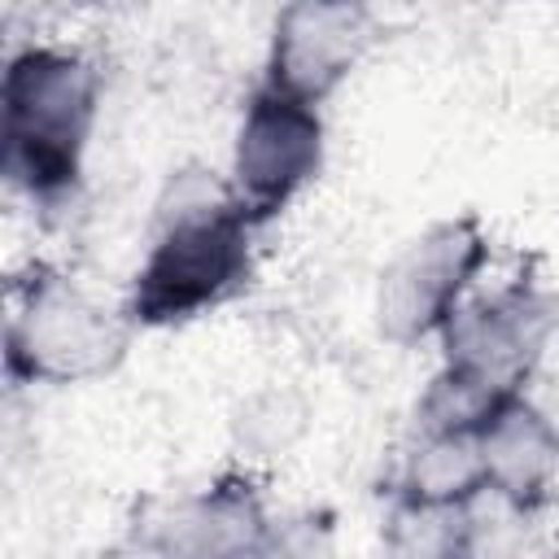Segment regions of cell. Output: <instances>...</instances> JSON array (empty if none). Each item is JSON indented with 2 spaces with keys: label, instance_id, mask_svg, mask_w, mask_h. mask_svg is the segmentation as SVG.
Instances as JSON below:
<instances>
[{
  "label": "cell",
  "instance_id": "6da1fadb",
  "mask_svg": "<svg viewBox=\"0 0 559 559\" xmlns=\"http://www.w3.org/2000/svg\"><path fill=\"white\" fill-rule=\"evenodd\" d=\"M253 231L227 175L201 162L170 170L122 306L131 323L166 328L231 301L253 275Z\"/></svg>",
  "mask_w": 559,
  "mask_h": 559
},
{
  "label": "cell",
  "instance_id": "7a4b0ae2",
  "mask_svg": "<svg viewBox=\"0 0 559 559\" xmlns=\"http://www.w3.org/2000/svg\"><path fill=\"white\" fill-rule=\"evenodd\" d=\"M4 175L31 201L66 197L100 114V66L79 48L26 44L4 61Z\"/></svg>",
  "mask_w": 559,
  "mask_h": 559
},
{
  "label": "cell",
  "instance_id": "3957f363",
  "mask_svg": "<svg viewBox=\"0 0 559 559\" xmlns=\"http://www.w3.org/2000/svg\"><path fill=\"white\" fill-rule=\"evenodd\" d=\"M131 314L109 310L70 275L35 271L13 288L4 371L22 384H87L109 376L131 345Z\"/></svg>",
  "mask_w": 559,
  "mask_h": 559
},
{
  "label": "cell",
  "instance_id": "277c9868",
  "mask_svg": "<svg viewBox=\"0 0 559 559\" xmlns=\"http://www.w3.org/2000/svg\"><path fill=\"white\" fill-rule=\"evenodd\" d=\"M489 262V236L480 214H454L411 236L376 280V328L389 345H419L441 336L454 310L472 297L480 266Z\"/></svg>",
  "mask_w": 559,
  "mask_h": 559
},
{
  "label": "cell",
  "instance_id": "5b68a950",
  "mask_svg": "<svg viewBox=\"0 0 559 559\" xmlns=\"http://www.w3.org/2000/svg\"><path fill=\"white\" fill-rule=\"evenodd\" d=\"M559 332V301L537 280H511L493 293H472L441 328L445 367L467 371L498 397L528 393L550 341Z\"/></svg>",
  "mask_w": 559,
  "mask_h": 559
},
{
  "label": "cell",
  "instance_id": "8992f818",
  "mask_svg": "<svg viewBox=\"0 0 559 559\" xmlns=\"http://www.w3.org/2000/svg\"><path fill=\"white\" fill-rule=\"evenodd\" d=\"M323 153H328V131L319 109L288 100L271 87H258L249 96L231 140L227 179L253 227L288 210L293 197L306 183H314V175L323 170Z\"/></svg>",
  "mask_w": 559,
  "mask_h": 559
},
{
  "label": "cell",
  "instance_id": "52a82bcc",
  "mask_svg": "<svg viewBox=\"0 0 559 559\" xmlns=\"http://www.w3.org/2000/svg\"><path fill=\"white\" fill-rule=\"evenodd\" d=\"M380 22L354 0H293L275 13L262 87L319 109L371 52Z\"/></svg>",
  "mask_w": 559,
  "mask_h": 559
},
{
  "label": "cell",
  "instance_id": "ba28073f",
  "mask_svg": "<svg viewBox=\"0 0 559 559\" xmlns=\"http://www.w3.org/2000/svg\"><path fill=\"white\" fill-rule=\"evenodd\" d=\"M271 520L249 476L227 472L175 498L148 528L153 559H253Z\"/></svg>",
  "mask_w": 559,
  "mask_h": 559
},
{
  "label": "cell",
  "instance_id": "9c48e42d",
  "mask_svg": "<svg viewBox=\"0 0 559 559\" xmlns=\"http://www.w3.org/2000/svg\"><path fill=\"white\" fill-rule=\"evenodd\" d=\"M476 437L485 459V489L524 515L546 507L559 476V428L546 419V411L528 393L502 397Z\"/></svg>",
  "mask_w": 559,
  "mask_h": 559
},
{
  "label": "cell",
  "instance_id": "30bf717a",
  "mask_svg": "<svg viewBox=\"0 0 559 559\" xmlns=\"http://www.w3.org/2000/svg\"><path fill=\"white\" fill-rule=\"evenodd\" d=\"M476 498L463 507H424L397 498L384 524V559H502L498 528H485Z\"/></svg>",
  "mask_w": 559,
  "mask_h": 559
},
{
  "label": "cell",
  "instance_id": "8fae6325",
  "mask_svg": "<svg viewBox=\"0 0 559 559\" xmlns=\"http://www.w3.org/2000/svg\"><path fill=\"white\" fill-rule=\"evenodd\" d=\"M485 493V459L476 432H424L402 463V502L463 507Z\"/></svg>",
  "mask_w": 559,
  "mask_h": 559
},
{
  "label": "cell",
  "instance_id": "7c38bea8",
  "mask_svg": "<svg viewBox=\"0 0 559 559\" xmlns=\"http://www.w3.org/2000/svg\"><path fill=\"white\" fill-rule=\"evenodd\" d=\"M310 415H314V406L297 384H258L253 393H245L236 402L227 432L245 459L271 463V459H284L306 437Z\"/></svg>",
  "mask_w": 559,
  "mask_h": 559
},
{
  "label": "cell",
  "instance_id": "4fadbf2b",
  "mask_svg": "<svg viewBox=\"0 0 559 559\" xmlns=\"http://www.w3.org/2000/svg\"><path fill=\"white\" fill-rule=\"evenodd\" d=\"M502 397L493 389H485L480 380H472L459 367H445L428 380V389L415 402V432H480V424L493 415Z\"/></svg>",
  "mask_w": 559,
  "mask_h": 559
},
{
  "label": "cell",
  "instance_id": "5bb4252c",
  "mask_svg": "<svg viewBox=\"0 0 559 559\" xmlns=\"http://www.w3.org/2000/svg\"><path fill=\"white\" fill-rule=\"evenodd\" d=\"M253 559H336L332 511H297V515L271 520Z\"/></svg>",
  "mask_w": 559,
  "mask_h": 559
}]
</instances>
